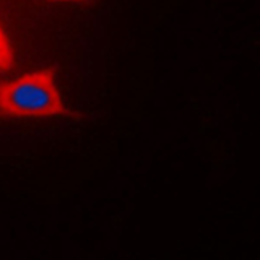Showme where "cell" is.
<instances>
[{
	"label": "cell",
	"instance_id": "1",
	"mask_svg": "<svg viewBox=\"0 0 260 260\" xmlns=\"http://www.w3.org/2000/svg\"><path fill=\"white\" fill-rule=\"evenodd\" d=\"M55 75V67H45L0 82V118H79L64 104Z\"/></svg>",
	"mask_w": 260,
	"mask_h": 260
},
{
	"label": "cell",
	"instance_id": "2",
	"mask_svg": "<svg viewBox=\"0 0 260 260\" xmlns=\"http://www.w3.org/2000/svg\"><path fill=\"white\" fill-rule=\"evenodd\" d=\"M14 62H15V57H14L12 45L0 25V72L12 69Z\"/></svg>",
	"mask_w": 260,
	"mask_h": 260
},
{
	"label": "cell",
	"instance_id": "3",
	"mask_svg": "<svg viewBox=\"0 0 260 260\" xmlns=\"http://www.w3.org/2000/svg\"><path fill=\"white\" fill-rule=\"evenodd\" d=\"M51 2H66V3H89L91 0H51Z\"/></svg>",
	"mask_w": 260,
	"mask_h": 260
}]
</instances>
